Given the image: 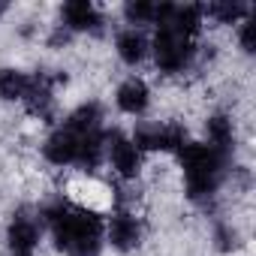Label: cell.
I'll use <instances>...</instances> for the list:
<instances>
[{
  "mask_svg": "<svg viewBox=\"0 0 256 256\" xmlns=\"http://www.w3.org/2000/svg\"><path fill=\"white\" fill-rule=\"evenodd\" d=\"M181 169H184V184H187V196L190 199H211L220 187V178L226 172V154L202 145V142H187L178 151Z\"/></svg>",
  "mask_w": 256,
  "mask_h": 256,
  "instance_id": "1",
  "label": "cell"
},
{
  "mask_svg": "<svg viewBox=\"0 0 256 256\" xmlns=\"http://www.w3.org/2000/svg\"><path fill=\"white\" fill-rule=\"evenodd\" d=\"M193 52H196L193 48V40L181 36L169 24H157V34H154V58H157V66L163 72H181L193 60Z\"/></svg>",
  "mask_w": 256,
  "mask_h": 256,
  "instance_id": "2",
  "label": "cell"
},
{
  "mask_svg": "<svg viewBox=\"0 0 256 256\" xmlns=\"http://www.w3.org/2000/svg\"><path fill=\"white\" fill-rule=\"evenodd\" d=\"M139 151H181L187 145V130L181 124H151L133 136Z\"/></svg>",
  "mask_w": 256,
  "mask_h": 256,
  "instance_id": "3",
  "label": "cell"
},
{
  "mask_svg": "<svg viewBox=\"0 0 256 256\" xmlns=\"http://www.w3.org/2000/svg\"><path fill=\"white\" fill-rule=\"evenodd\" d=\"M106 154L112 160V169L124 178V181H133L142 169V151L136 148V142L130 136H124V133H112L106 139Z\"/></svg>",
  "mask_w": 256,
  "mask_h": 256,
  "instance_id": "4",
  "label": "cell"
},
{
  "mask_svg": "<svg viewBox=\"0 0 256 256\" xmlns=\"http://www.w3.org/2000/svg\"><path fill=\"white\" fill-rule=\"evenodd\" d=\"M76 148H78V136L72 130H66V126H58L42 145V157L52 166H72L76 163Z\"/></svg>",
  "mask_w": 256,
  "mask_h": 256,
  "instance_id": "5",
  "label": "cell"
},
{
  "mask_svg": "<svg viewBox=\"0 0 256 256\" xmlns=\"http://www.w3.org/2000/svg\"><path fill=\"white\" fill-rule=\"evenodd\" d=\"M108 241H112L114 250H124V253H126V250H136L139 241H142V226H139V220H136L133 214H126V211L114 214L112 223H108Z\"/></svg>",
  "mask_w": 256,
  "mask_h": 256,
  "instance_id": "6",
  "label": "cell"
},
{
  "mask_svg": "<svg viewBox=\"0 0 256 256\" xmlns=\"http://www.w3.org/2000/svg\"><path fill=\"white\" fill-rule=\"evenodd\" d=\"M114 102H118V108L126 112V114H142V112L148 108V102H151V90H148V84H145L142 78L133 76V78H126V82L118 84Z\"/></svg>",
  "mask_w": 256,
  "mask_h": 256,
  "instance_id": "7",
  "label": "cell"
},
{
  "mask_svg": "<svg viewBox=\"0 0 256 256\" xmlns=\"http://www.w3.org/2000/svg\"><path fill=\"white\" fill-rule=\"evenodd\" d=\"M6 241L12 247V253H34L40 244V223L34 217H16L6 229Z\"/></svg>",
  "mask_w": 256,
  "mask_h": 256,
  "instance_id": "8",
  "label": "cell"
},
{
  "mask_svg": "<svg viewBox=\"0 0 256 256\" xmlns=\"http://www.w3.org/2000/svg\"><path fill=\"white\" fill-rule=\"evenodd\" d=\"M114 48H118V58H120L124 64L136 66V64H142V60H145V54H148V40L142 36V30L126 28V30H120V34H118Z\"/></svg>",
  "mask_w": 256,
  "mask_h": 256,
  "instance_id": "9",
  "label": "cell"
},
{
  "mask_svg": "<svg viewBox=\"0 0 256 256\" xmlns=\"http://www.w3.org/2000/svg\"><path fill=\"white\" fill-rule=\"evenodd\" d=\"M100 120H102V108H100V102H82V106L64 120V126H66V130H72L76 136H84V133L100 130Z\"/></svg>",
  "mask_w": 256,
  "mask_h": 256,
  "instance_id": "10",
  "label": "cell"
},
{
  "mask_svg": "<svg viewBox=\"0 0 256 256\" xmlns=\"http://www.w3.org/2000/svg\"><path fill=\"white\" fill-rule=\"evenodd\" d=\"M64 18H66V28H72V30H96L100 28V12L88 0H72V4H66Z\"/></svg>",
  "mask_w": 256,
  "mask_h": 256,
  "instance_id": "11",
  "label": "cell"
},
{
  "mask_svg": "<svg viewBox=\"0 0 256 256\" xmlns=\"http://www.w3.org/2000/svg\"><path fill=\"white\" fill-rule=\"evenodd\" d=\"M205 133H208V145L226 154V148L232 145V136H235L232 118H229V114H211V118L205 120Z\"/></svg>",
  "mask_w": 256,
  "mask_h": 256,
  "instance_id": "12",
  "label": "cell"
},
{
  "mask_svg": "<svg viewBox=\"0 0 256 256\" xmlns=\"http://www.w3.org/2000/svg\"><path fill=\"white\" fill-rule=\"evenodd\" d=\"M30 76L22 70H0V100H24Z\"/></svg>",
  "mask_w": 256,
  "mask_h": 256,
  "instance_id": "13",
  "label": "cell"
},
{
  "mask_svg": "<svg viewBox=\"0 0 256 256\" xmlns=\"http://www.w3.org/2000/svg\"><path fill=\"white\" fill-rule=\"evenodd\" d=\"M124 16L130 24H151L157 18V4H145V0H136V4H126Z\"/></svg>",
  "mask_w": 256,
  "mask_h": 256,
  "instance_id": "14",
  "label": "cell"
},
{
  "mask_svg": "<svg viewBox=\"0 0 256 256\" xmlns=\"http://www.w3.org/2000/svg\"><path fill=\"white\" fill-rule=\"evenodd\" d=\"M208 16H214L220 24H232V22L247 16V6H241V4H214V6H208Z\"/></svg>",
  "mask_w": 256,
  "mask_h": 256,
  "instance_id": "15",
  "label": "cell"
},
{
  "mask_svg": "<svg viewBox=\"0 0 256 256\" xmlns=\"http://www.w3.org/2000/svg\"><path fill=\"white\" fill-rule=\"evenodd\" d=\"M238 40H241V48H244L247 54H253V22H250V18L241 22V34H238Z\"/></svg>",
  "mask_w": 256,
  "mask_h": 256,
  "instance_id": "16",
  "label": "cell"
},
{
  "mask_svg": "<svg viewBox=\"0 0 256 256\" xmlns=\"http://www.w3.org/2000/svg\"><path fill=\"white\" fill-rule=\"evenodd\" d=\"M12 256H34V253H12Z\"/></svg>",
  "mask_w": 256,
  "mask_h": 256,
  "instance_id": "17",
  "label": "cell"
}]
</instances>
